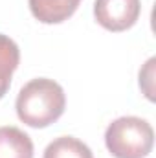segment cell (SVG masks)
<instances>
[{"label":"cell","mask_w":156,"mask_h":158,"mask_svg":"<svg viewBox=\"0 0 156 158\" xmlns=\"http://www.w3.org/2000/svg\"><path fill=\"white\" fill-rule=\"evenodd\" d=\"M31 15L42 24H61L68 20L81 0H28Z\"/></svg>","instance_id":"cell-4"},{"label":"cell","mask_w":156,"mask_h":158,"mask_svg":"<svg viewBox=\"0 0 156 158\" xmlns=\"http://www.w3.org/2000/svg\"><path fill=\"white\" fill-rule=\"evenodd\" d=\"M0 158H33V142L18 127H0Z\"/></svg>","instance_id":"cell-5"},{"label":"cell","mask_w":156,"mask_h":158,"mask_svg":"<svg viewBox=\"0 0 156 158\" xmlns=\"http://www.w3.org/2000/svg\"><path fill=\"white\" fill-rule=\"evenodd\" d=\"M140 0H96L94 17L99 26L109 31H125L132 28L140 17Z\"/></svg>","instance_id":"cell-3"},{"label":"cell","mask_w":156,"mask_h":158,"mask_svg":"<svg viewBox=\"0 0 156 158\" xmlns=\"http://www.w3.org/2000/svg\"><path fill=\"white\" fill-rule=\"evenodd\" d=\"M42 158H94L90 147L74 136L55 138L44 151Z\"/></svg>","instance_id":"cell-7"},{"label":"cell","mask_w":156,"mask_h":158,"mask_svg":"<svg viewBox=\"0 0 156 158\" xmlns=\"http://www.w3.org/2000/svg\"><path fill=\"white\" fill-rule=\"evenodd\" d=\"M20 50L17 42L7 35L0 33V99L7 94L11 86V76L18 68Z\"/></svg>","instance_id":"cell-6"},{"label":"cell","mask_w":156,"mask_h":158,"mask_svg":"<svg viewBox=\"0 0 156 158\" xmlns=\"http://www.w3.org/2000/svg\"><path fill=\"white\" fill-rule=\"evenodd\" d=\"M154 131L138 116H121L105 131V145L114 158H145L153 151Z\"/></svg>","instance_id":"cell-2"},{"label":"cell","mask_w":156,"mask_h":158,"mask_svg":"<svg viewBox=\"0 0 156 158\" xmlns=\"http://www.w3.org/2000/svg\"><path fill=\"white\" fill-rule=\"evenodd\" d=\"M66 96L63 86L48 77H37L26 83L17 96V116L33 129H44L63 116Z\"/></svg>","instance_id":"cell-1"}]
</instances>
